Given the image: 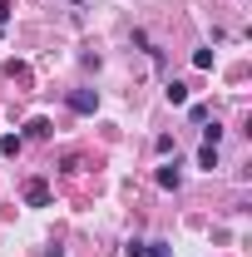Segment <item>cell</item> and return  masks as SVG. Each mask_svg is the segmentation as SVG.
<instances>
[{
    "instance_id": "obj_1",
    "label": "cell",
    "mask_w": 252,
    "mask_h": 257,
    "mask_svg": "<svg viewBox=\"0 0 252 257\" xmlns=\"http://www.w3.org/2000/svg\"><path fill=\"white\" fill-rule=\"evenodd\" d=\"M178 183H183V163H178V154H173V159L158 163V188H178Z\"/></svg>"
},
{
    "instance_id": "obj_2",
    "label": "cell",
    "mask_w": 252,
    "mask_h": 257,
    "mask_svg": "<svg viewBox=\"0 0 252 257\" xmlns=\"http://www.w3.org/2000/svg\"><path fill=\"white\" fill-rule=\"evenodd\" d=\"M69 109H74V114H94L99 109V89H69Z\"/></svg>"
},
{
    "instance_id": "obj_3",
    "label": "cell",
    "mask_w": 252,
    "mask_h": 257,
    "mask_svg": "<svg viewBox=\"0 0 252 257\" xmlns=\"http://www.w3.org/2000/svg\"><path fill=\"white\" fill-rule=\"evenodd\" d=\"M25 203L30 208H50V183L45 178H25Z\"/></svg>"
},
{
    "instance_id": "obj_4",
    "label": "cell",
    "mask_w": 252,
    "mask_h": 257,
    "mask_svg": "<svg viewBox=\"0 0 252 257\" xmlns=\"http://www.w3.org/2000/svg\"><path fill=\"white\" fill-rule=\"evenodd\" d=\"M50 134H55L50 119H30V124H25V139H50Z\"/></svg>"
},
{
    "instance_id": "obj_5",
    "label": "cell",
    "mask_w": 252,
    "mask_h": 257,
    "mask_svg": "<svg viewBox=\"0 0 252 257\" xmlns=\"http://www.w3.org/2000/svg\"><path fill=\"white\" fill-rule=\"evenodd\" d=\"M163 94H168V104H188V84H183V79H168Z\"/></svg>"
},
{
    "instance_id": "obj_6",
    "label": "cell",
    "mask_w": 252,
    "mask_h": 257,
    "mask_svg": "<svg viewBox=\"0 0 252 257\" xmlns=\"http://www.w3.org/2000/svg\"><path fill=\"white\" fill-rule=\"evenodd\" d=\"M20 149H25V139H20V134H5V139H0V154H5V159H15Z\"/></svg>"
},
{
    "instance_id": "obj_7",
    "label": "cell",
    "mask_w": 252,
    "mask_h": 257,
    "mask_svg": "<svg viewBox=\"0 0 252 257\" xmlns=\"http://www.w3.org/2000/svg\"><path fill=\"white\" fill-rule=\"evenodd\" d=\"M198 168H218V144H203L198 149Z\"/></svg>"
},
{
    "instance_id": "obj_8",
    "label": "cell",
    "mask_w": 252,
    "mask_h": 257,
    "mask_svg": "<svg viewBox=\"0 0 252 257\" xmlns=\"http://www.w3.org/2000/svg\"><path fill=\"white\" fill-rule=\"evenodd\" d=\"M144 257H173V247H168V242H163V237H154V242H149V247H144Z\"/></svg>"
},
{
    "instance_id": "obj_9",
    "label": "cell",
    "mask_w": 252,
    "mask_h": 257,
    "mask_svg": "<svg viewBox=\"0 0 252 257\" xmlns=\"http://www.w3.org/2000/svg\"><path fill=\"white\" fill-rule=\"evenodd\" d=\"M188 119H193V124H208V119H213V109H208V104H193Z\"/></svg>"
},
{
    "instance_id": "obj_10",
    "label": "cell",
    "mask_w": 252,
    "mask_h": 257,
    "mask_svg": "<svg viewBox=\"0 0 252 257\" xmlns=\"http://www.w3.org/2000/svg\"><path fill=\"white\" fill-rule=\"evenodd\" d=\"M203 144H222V128L213 124V119H208V124H203Z\"/></svg>"
},
{
    "instance_id": "obj_11",
    "label": "cell",
    "mask_w": 252,
    "mask_h": 257,
    "mask_svg": "<svg viewBox=\"0 0 252 257\" xmlns=\"http://www.w3.org/2000/svg\"><path fill=\"white\" fill-rule=\"evenodd\" d=\"M144 247H149L144 237H129V242H124V257H144Z\"/></svg>"
},
{
    "instance_id": "obj_12",
    "label": "cell",
    "mask_w": 252,
    "mask_h": 257,
    "mask_svg": "<svg viewBox=\"0 0 252 257\" xmlns=\"http://www.w3.org/2000/svg\"><path fill=\"white\" fill-rule=\"evenodd\" d=\"M193 64L198 69H213V50H193Z\"/></svg>"
},
{
    "instance_id": "obj_13",
    "label": "cell",
    "mask_w": 252,
    "mask_h": 257,
    "mask_svg": "<svg viewBox=\"0 0 252 257\" xmlns=\"http://www.w3.org/2000/svg\"><path fill=\"white\" fill-rule=\"evenodd\" d=\"M5 20H10V0H0V25H5Z\"/></svg>"
}]
</instances>
